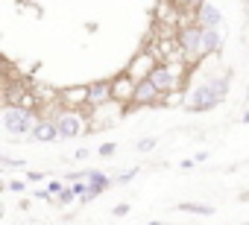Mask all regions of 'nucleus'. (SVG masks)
I'll list each match as a JSON object with an SVG mask.
<instances>
[{"label":"nucleus","mask_w":249,"mask_h":225,"mask_svg":"<svg viewBox=\"0 0 249 225\" xmlns=\"http://www.w3.org/2000/svg\"><path fill=\"white\" fill-rule=\"evenodd\" d=\"M226 96H229V73H223V76H205L185 96V105L182 108L191 111V114H202V111L217 108Z\"/></svg>","instance_id":"f257e3e1"},{"label":"nucleus","mask_w":249,"mask_h":225,"mask_svg":"<svg viewBox=\"0 0 249 225\" xmlns=\"http://www.w3.org/2000/svg\"><path fill=\"white\" fill-rule=\"evenodd\" d=\"M38 117L41 114H38L33 105H6L0 123H3L6 135H12V138H24V135L30 138L33 129H36V123H38Z\"/></svg>","instance_id":"f03ea898"},{"label":"nucleus","mask_w":249,"mask_h":225,"mask_svg":"<svg viewBox=\"0 0 249 225\" xmlns=\"http://www.w3.org/2000/svg\"><path fill=\"white\" fill-rule=\"evenodd\" d=\"M50 117H53L56 126H59V141H71V138L88 135V129H91V123H88V117H85L82 108H68V105H62L59 111H53Z\"/></svg>","instance_id":"7ed1b4c3"},{"label":"nucleus","mask_w":249,"mask_h":225,"mask_svg":"<svg viewBox=\"0 0 249 225\" xmlns=\"http://www.w3.org/2000/svg\"><path fill=\"white\" fill-rule=\"evenodd\" d=\"M182 53H185V62L194 67L199 59H205V50H202V27L194 21V24H182L179 27V35H176Z\"/></svg>","instance_id":"20e7f679"},{"label":"nucleus","mask_w":249,"mask_h":225,"mask_svg":"<svg viewBox=\"0 0 249 225\" xmlns=\"http://www.w3.org/2000/svg\"><path fill=\"white\" fill-rule=\"evenodd\" d=\"M132 105H141V108H150V105H164V94L156 88V82L147 76V79H138L135 85V96H132Z\"/></svg>","instance_id":"39448f33"},{"label":"nucleus","mask_w":249,"mask_h":225,"mask_svg":"<svg viewBox=\"0 0 249 225\" xmlns=\"http://www.w3.org/2000/svg\"><path fill=\"white\" fill-rule=\"evenodd\" d=\"M111 184H114V178H108V176H106L103 170H91V176H88V190H85V193L79 196V202H82V205L94 202V199H97L100 193H106V190H108Z\"/></svg>","instance_id":"423d86ee"},{"label":"nucleus","mask_w":249,"mask_h":225,"mask_svg":"<svg viewBox=\"0 0 249 225\" xmlns=\"http://www.w3.org/2000/svg\"><path fill=\"white\" fill-rule=\"evenodd\" d=\"M111 85H114V99H117V102L132 105V96H135V85H138V79H135L129 70H123L117 79H111Z\"/></svg>","instance_id":"0eeeda50"},{"label":"nucleus","mask_w":249,"mask_h":225,"mask_svg":"<svg viewBox=\"0 0 249 225\" xmlns=\"http://www.w3.org/2000/svg\"><path fill=\"white\" fill-rule=\"evenodd\" d=\"M114 99V85L111 79H100V82H91L88 85V105L97 108V105H106Z\"/></svg>","instance_id":"6e6552de"},{"label":"nucleus","mask_w":249,"mask_h":225,"mask_svg":"<svg viewBox=\"0 0 249 225\" xmlns=\"http://www.w3.org/2000/svg\"><path fill=\"white\" fill-rule=\"evenodd\" d=\"M33 141H38V144H53V141H59V126H56V120L53 117H38V123H36V129H33V135H30Z\"/></svg>","instance_id":"1a4fd4ad"},{"label":"nucleus","mask_w":249,"mask_h":225,"mask_svg":"<svg viewBox=\"0 0 249 225\" xmlns=\"http://www.w3.org/2000/svg\"><path fill=\"white\" fill-rule=\"evenodd\" d=\"M59 99L68 105V108H91L88 105V85H76V88H71V91H62L59 94Z\"/></svg>","instance_id":"9d476101"},{"label":"nucleus","mask_w":249,"mask_h":225,"mask_svg":"<svg viewBox=\"0 0 249 225\" xmlns=\"http://www.w3.org/2000/svg\"><path fill=\"white\" fill-rule=\"evenodd\" d=\"M194 21L199 27H220L223 24V12L214 6V3H202L196 12H194Z\"/></svg>","instance_id":"9b49d317"},{"label":"nucleus","mask_w":249,"mask_h":225,"mask_svg":"<svg viewBox=\"0 0 249 225\" xmlns=\"http://www.w3.org/2000/svg\"><path fill=\"white\" fill-rule=\"evenodd\" d=\"M202 50H205V56H217L223 50V32H220V27H202Z\"/></svg>","instance_id":"f8f14e48"},{"label":"nucleus","mask_w":249,"mask_h":225,"mask_svg":"<svg viewBox=\"0 0 249 225\" xmlns=\"http://www.w3.org/2000/svg\"><path fill=\"white\" fill-rule=\"evenodd\" d=\"M6 105H33L36 108V99L30 96V85H9L6 88Z\"/></svg>","instance_id":"ddd939ff"},{"label":"nucleus","mask_w":249,"mask_h":225,"mask_svg":"<svg viewBox=\"0 0 249 225\" xmlns=\"http://www.w3.org/2000/svg\"><path fill=\"white\" fill-rule=\"evenodd\" d=\"M153 62H156V59H153V53H141V56H138V59H135L126 70H129L135 79H147V76L153 73V67H156Z\"/></svg>","instance_id":"4468645a"},{"label":"nucleus","mask_w":249,"mask_h":225,"mask_svg":"<svg viewBox=\"0 0 249 225\" xmlns=\"http://www.w3.org/2000/svg\"><path fill=\"white\" fill-rule=\"evenodd\" d=\"M176 210H182V213H199V216H211L214 213V208L211 205H202V202H179Z\"/></svg>","instance_id":"2eb2a0df"},{"label":"nucleus","mask_w":249,"mask_h":225,"mask_svg":"<svg viewBox=\"0 0 249 225\" xmlns=\"http://www.w3.org/2000/svg\"><path fill=\"white\" fill-rule=\"evenodd\" d=\"M73 199H76V190H73V187L68 184V187H65V190H62V193L56 196V205H68V202H73Z\"/></svg>","instance_id":"dca6fc26"},{"label":"nucleus","mask_w":249,"mask_h":225,"mask_svg":"<svg viewBox=\"0 0 249 225\" xmlns=\"http://www.w3.org/2000/svg\"><path fill=\"white\" fill-rule=\"evenodd\" d=\"M138 173H141V167H132V170H126V173H120V176L114 178V184H129Z\"/></svg>","instance_id":"f3484780"},{"label":"nucleus","mask_w":249,"mask_h":225,"mask_svg":"<svg viewBox=\"0 0 249 225\" xmlns=\"http://www.w3.org/2000/svg\"><path fill=\"white\" fill-rule=\"evenodd\" d=\"M156 144H159V138H144V141H138V152H153Z\"/></svg>","instance_id":"a211bd4d"},{"label":"nucleus","mask_w":249,"mask_h":225,"mask_svg":"<svg viewBox=\"0 0 249 225\" xmlns=\"http://www.w3.org/2000/svg\"><path fill=\"white\" fill-rule=\"evenodd\" d=\"M91 176V170H76V173H68L65 178H68V184H73V181H85Z\"/></svg>","instance_id":"6ab92c4d"},{"label":"nucleus","mask_w":249,"mask_h":225,"mask_svg":"<svg viewBox=\"0 0 249 225\" xmlns=\"http://www.w3.org/2000/svg\"><path fill=\"white\" fill-rule=\"evenodd\" d=\"M114 152H117V144H103V146L97 149V155H100V158H111Z\"/></svg>","instance_id":"aec40b11"},{"label":"nucleus","mask_w":249,"mask_h":225,"mask_svg":"<svg viewBox=\"0 0 249 225\" xmlns=\"http://www.w3.org/2000/svg\"><path fill=\"white\" fill-rule=\"evenodd\" d=\"M0 167H3V170H12V167H21V170H27V164H24V161H12V158H6V155L0 158Z\"/></svg>","instance_id":"412c9836"},{"label":"nucleus","mask_w":249,"mask_h":225,"mask_svg":"<svg viewBox=\"0 0 249 225\" xmlns=\"http://www.w3.org/2000/svg\"><path fill=\"white\" fill-rule=\"evenodd\" d=\"M6 187H9L12 193H24V190H27V178H24V181H21V178H12Z\"/></svg>","instance_id":"4be33fe9"},{"label":"nucleus","mask_w":249,"mask_h":225,"mask_svg":"<svg viewBox=\"0 0 249 225\" xmlns=\"http://www.w3.org/2000/svg\"><path fill=\"white\" fill-rule=\"evenodd\" d=\"M24 178H27V181H33V184H38V181H44L47 176H44V173H38V170H27V176H24Z\"/></svg>","instance_id":"5701e85b"},{"label":"nucleus","mask_w":249,"mask_h":225,"mask_svg":"<svg viewBox=\"0 0 249 225\" xmlns=\"http://www.w3.org/2000/svg\"><path fill=\"white\" fill-rule=\"evenodd\" d=\"M65 187H68V184H65V181H50V184H47V190H50V193H53V196H59V193H62V190H65Z\"/></svg>","instance_id":"b1692460"},{"label":"nucleus","mask_w":249,"mask_h":225,"mask_svg":"<svg viewBox=\"0 0 249 225\" xmlns=\"http://www.w3.org/2000/svg\"><path fill=\"white\" fill-rule=\"evenodd\" d=\"M111 213H114V216H126V213H129V205H126V202H123V205H114Z\"/></svg>","instance_id":"393cba45"},{"label":"nucleus","mask_w":249,"mask_h":225,"mask_svg":"<svg viewBox=\"0 0 249 225\" xmlns=\"http://www.w3.org/2000/svg\"><path fill=\"white\" fill-rule=\"evenodd\" d=\"M88 155H91V149H85V146H82V149H76V152H73V158H76V161H85V158H88Z\"/></svg>","instance_id":"a878e982"},{"label":"nucleus","mask_w":249,"mask_h":225,"mask_svg":"<svg viewBox=\"0 0 249 225\" xmlns=\"http://www.w3.org/2000/svg\"><path fill=\"white\" fill-rule=\"evenodd\" d=\"M194 161H196V164H202V161H208V152H196V155H194Z\"/></svg>","instance_id":"bb28decb"},{"label":"nucleus","mask_w":249,"mask_h":225,"mask_svg":"<svg viewBox=\"0 0 249 225\" xmlns=\"http://www.w3.org/2000/svg\"><path fill=\"white\" fill-rule=\"evenodd\" d=\"M243 123H246V126H249V108H246V111H243Z\"/></svg>","instance_id":"cd10ccee"},{"label":"nucleus","mask_w":249,"mask_h":225,"mask_svg":"<svg viewBox=\"0 0 249 225\" xmlns=\"http://www.w3.org/2000/svg\"><path fill=\"white\" fill-rule=\"evenodd\" d=\"M240 199H243V202H246V199H249V190H246V193H240Z\"/></svg>","instance_id":"c85d7f7f"},{"label":"nucleus","mask_w":249,"mask_h":225,"mask_svg":"<svg viewBox=\"0 0 249 225\" xmlns=\"http://www.w3.org/2000/svg\"><path fill=\"white\" fill-rule=\"evenodd\" d=\"M147 225H161V222H159V219H153V222H147Z\"/></svg>","instance_id":"c756f323"},{"label":"nucleus","mask_w":249,"mask_h":225,"mask_svg":"<svg viewBox=\"0 0 249 225\" xmlns=\"http://www.w3.org/2000/svg\"><path fill=\"white\" fill-rule=\"evenodd\" d=\"M243 6H246V9H249V0H243Z\"/></svg>","instance_id":"7c9ffc66"},{"label":"nucleus","mask_w":249,"mask_h":225,"mask_svg":"<svg viewBox=\"0 0 249 225\" xmlns=\"http://www.w3.org/2000/svg\"><path fill=\"white\" fill-rule=\"evenodd\" d=\"M246 225H249V222H246Z\"/></svg>","instance_id":"2f4dec72"}]
</instances>
